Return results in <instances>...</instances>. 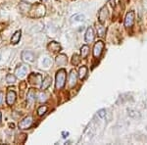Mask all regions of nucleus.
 <instances>
[{"label": "nucleus", "mask_w": 147, "mask_h": 145, "mask_svg": "<svg viewBox=\"0 0 147 145\" xmlns=\"http://www.w3.org/2000/svg\"><path fill=\"white\" fill-rule=\"evenodd\" d=\"M78 77H79V74L76 72L75 70L71 71L70 75H69V85L71 87H74L77 84V80H78Z\"/></svg>", "instance_id": "11"}, {"label": "nucleus", "mask_w": 147, "mask_h": 145, "mask_svg": "<svg viewBox=\"0 0 147 145\" xmlns=\"http://www.w3.org/2000/svg\"><path fill=\"white\" fill-rule=\"evenodd\" d=\"M22 60L25 62V63L28 64H32L34 62V55L32 52L30 51H24L22 53Z\"/></svg>", "instance_id": "8"}, {"label": "nucleus", "mask_w": 147, "mask_h": 145, "mask_svg": "<svg viewBox=\"0 0 147 145\" xmlns=\"http://www.w3.org/2000/svg\"><path fill=\"white\" fill-rule=\"evenodd\" d=\"M16 76L12 75V74H9V75L6 76V82L7 84H15L16 82Z\"/></svg>", "instance_id": "24"}, {"label": "nucleus", "mask_w": 147, "mask_h": 145, "mask_svg": "<svg viewBox=\"0 0 147 145\" xmlns=\"http://www.w3.org/2000/svg\"><path fill=\"white\" fill-rule=\"evenodd\" d=\"M19 8H20V10L23 12V13H25V12H30V8H32V5H30V3H27V2H21L20 5H19Z\"/></svg>", "instance_id": "18"}, {"label": "nucleus", "mask_w": 147, "mask_h": 145, "mask_svg": "<svg viewBox=\"0 0 147 145\" xmlns=\"http://www.w3.org/2000/svg\"><path fill=\"white\" fill-rule=\"evenodd\" d=\"M97 32H98V35L99 36H101V37H103L104 35H105L106 34V28L103 27V26H98L97 27Z\"/></svg>", "instance_id": "25"}, {"label": "nucleus", "mask_w": 147, "mask_h": 145, "mask_svg": "<svg viewBox=\"0 0 147 145\" xmlns=\"http://www.w3.org/2000/svg\"><path fill=\"white\" fill-rule=\"evenodd\" d=\"M46 9L43 4L36 3L32 5V8L30 10V16L32 18H41L45 15Z\"/></svg>", "instance_id": "1"}, {"label": "nucleus", "mask_w": 147, "mask_h": 145, "mask_svg": "<svg viewBox=\"0 0 147 145\" xmlns=\"http://www.w3.org/2000/svg\"><path fill=\"white\" fill-rule=\"evenodd\" d=\"M42 65L44 66L45 68H48L50 67V66L52 65V60L49 57H46V58L43 59V62H42Z\"/></svg>", "instance_id": "26"}, {"label": "nucleus", "mask_w": 147, "mask_h": 145, "mask_svg": "<svg viewBox=\"0 0 147 145\" xmlns=\"http://www.w3.org/2000/svg\"><path fill=\"white\" fill-rule=\"evenodd\" d=\"M144 105H145V107H146V108H147V99H146L145 101H144Z\"/></svg>", "instance_id": "34"}, {"label": "nucleus", "mask_w": 147, "mask_h": 145, "mask_svg": "<svg viewBox=\"0 0 147 145\" xmlns=\"http://www.w3.org/2000/svg\"><path fill=\"white\" fill-rule=\"evenodd\" d=\"M28 73V66L24 65V64H20L15 70V76L18 78H24Z\"/></svg>", "instance_id": "3"}, {"label": "nucleus", "mask_w": 147, "mask_h": 145, "mask_svg": "<svg viewBox=\"0 0 147 145\" xmlns=\"http://www.w3.org/2000/svg\"><path fill=\"white\" fill-rule=\"evenodd\" d=\"M66 78H67V73H66L65 69H60V70L56 73L55 86L57 89L63 88L64 85L66 84Z\"/></svg>", "instance_id": "2"}, {"label": "nucleus", "mask_w": 147, "mask_h": 145, "mask_svg": "<svg viewBox=\"0 0 147 145\" xmlns=\"http://www.w3.org/2000/svg\"><path fill=\"white\" fill-rule=\"evenodd\" d=\"M104 50V42L101 41V40H98L95 44H94L93 47V56L95 58H99L101 56L102 52Z\"/></svg>", "instance_id": "6"}, {"label": "nucleus", "mask_w": 147, "mask_h": 145, "mask_svg": "<svg viewBox=\"0 0 147 145\" xmlns=\"http://www.w3.org/2000/svg\"><path fill=\"white\" fill-rule=\"evenodd\" d=\"M28 104H32L36 100V92L34 88H30L28 92Z\"/></svg>", "instance_id": "13"}, {"label": "nucleus", "mask_w": 147, "mask_h": 145, "mask_svg": "<svg viewBox=\"0 0 147 145\" xmlns=\"http://www.w3.org/2000/svg\"><path fill=\"white\" fill-rule=\"evenodd\" d=\"M26 139H27V135L25 134H20L16 137V142H17V143H25Z\"/></svg>", "instance_id": "23"}, {"label": "nucleus", "mask_w": 147, "mask_h": 145, "mask_svg": "<svg viewBox=\"0 0 147 145\" xmlns=\"http://www.w3.org/2000/svg\"><path fill=\"white\" fill-rule=\"evenodd\" d=\"M80 61V58L79 57V55H78V54H75V55H73V58H72V64H73L74 66L79 65Z\"/></svg>", "instance_id": "27"}, {"label": "nucleus", "mask_w": 147, "mask_h": 145, "mask_svg": "<svg viewBox=\"0 0 147 145\" xmlns=\"http://www.w3.org/2000/svg\"><path fill=\"white\" fill-rule=\"evenodd\" d=\"M28 82L32 85H41L42 84V77L40 74H37V73H32L28 76Z\"/></svg>", "instance_id": "5"}, {"label": "nucleus", "mask_w": 147, "mask_h": 145, "mask_svg": "<svg viewBox=\"0 0 147 145\" xmlns=\"http://www.w3.org/2000/svg\"><path fill=\"white\" fill-rule=\"evenodd\" d=\"M3 28H4V25H3V24H0V32H1Z\"/></svg>", "instance_id": "33"}, {"label": "nucleus", "mask_w": 147, "mask_h": 145, "mask_svg": "<svg viewBox=\"0 0 147 145\" xmlns=\"http://www.w3.org/2000/svg\"><path fill=\"white\" fill-rule=\"evenodd\" d=\"M86 74H87V68L85 67V66H82V67L80 68L79 78H80V80H84V78H85V76H86Z\"/></svg>", "instance_id": "20"}, {"label": "nucleus", "mask_w": 147, "mask_h": 145, "mask_svg": "<svg viewBox=\"0 0 147 145\" xmlns=\"http://www.w3.org/2000/svg\"><path fill=\"white\" fill-rule=\"evenodd\" d=\"M10 90H8L6 95V102L9 106H12L16 101V98H17V94L14 90H11V88H9Z\"/></svg>", "instance_id": "10"}, {"label": "nucleus", "mask_w": 147, "mask_h": 145, "mask_svg": "<svg viewBox=\"0 0 147 145\" xmlns=\"http://www.w3.org/2000/svg\"><path fill=\"white\" fill-rule=\"evenodd\" d=\"M109 2H110V4H111V6H112V7L115 6V0H109Z\"/></svg>", "instance_id": "32"}, {"label": "nucleus", "mask_w": 147, "mask_h": 145, "mask_svg": "<svg viewBox=\"0 0 147 145\" xmlns=\"http://www.w3.org/2000/svg\"><path fill=\"white\" fill-rule=\"evenodd\" d=\"M134 24V12L129 11V13L125 15V28H131Z\"/></svg>", "instance_id": "7"}, {"label": "nucleus", "mask_w": 147, "mask_h": 145, "mask_svg": "<svg viewBox=\"0 0 147 145\" xmlns=\"http://www.w3.org/2000/svg\"><path fill=\"white\" fill-rule=\"evenodd\" d=\"M49 51H52V52H59L61 50V45L56 41H52L50 43L48 44L47 46Z\"/></svg>", "instance_id": "15"}, {"label": "nucleus", "mask_w": 147, "mask_h": 145, "mask_svg": "<svg viewBox=\"0 0 147 145\" xmlns=\"http://www.w3.org/2000/svg\"><path fill=\"white\" fill-rule=\"evenodd\" d=\"M47 111V107L46 106H40L38 109H37V114H38L39 116H42L44 115V114L46 113Z\"/></svg>", "instance_id": "28"}, {"label": "nucleus", "mask_w": 147, "mask_h": 145, "mask_svg": "<svg viewBox=\"0 0 147 145\" xmlns=\"http://www.w3.org/2000/svg\"><path fill=\"white\" fill-rule=\"evenodd\" d=\"M21 36H22V32L21 30H17L11 37V42L13 44H17L18 42H20V39H21Z\"/></svg>", "instance_id": "17"}, {"label": "nucleus", "mask_w": 147, "mask_h": 145, "mask_svg": "<svg viewBox=\"0 0 147 145\" xmlns=\"http://www.w3.org/2000/svg\"><path fill=\"white\" fill-rule=\"evenodd\" d=\"M95 38V34H94V30L91 27H89L86 30V32L84 34V39L86 42H92Z\"/></svg>", "instance_id": "12"}, {"label": "nucleus", "mask_w": 147, "mask_h": 145, "mask_svg": "<svg viewBox=\"0 0 147 145\" xmlns=\"http://www.w3.org/2000/svg\"><path fill=\"white\" fill-rule=\"evenodd\" d=\"M108 9L106 6H103L98 12V21L100 22V24H104L106 21V19L108 18Z\"/></svg>", "instance_id": "9"}, {"label": "nucleus", "mask_w": 147, "mask_h": 145, "mask_svg": "<svg viewBox=\"0 0 147 145\" xmlns=\"http://www.w3.org/2000/svg\"><path fill=\"white\" fill-rule=\"evenodd\" d=\"M97 115H98L99 118H104L106 116V110L105 109H101V110L97 112Z\"/></svg>", "instance_id": "29"}, {"label": "nucleus", "mask_w": 147, "mask_h": 145, "mask_svg": "<svg viewBox=\"0 0 147 145\" xmlns=\"http://www.w3.org/2000/svg\"><path fill=\"white\" fill-rule=\"evenodd\" d=\"M3 97H4V94L2 91H0V105L2 104V102H3Z\"/></svg>", "instance_id": "31"}, {"label": "nucleus", "mask_w": 147, "mask_h": 145, "mask_svg": "<svg viewBox=\"0 0 147 145\" xmlns=\"http://www.w3.org/2000/svg\"><path fill=\"white\" fill-rule=\"evenodd\" d=\"M51 82H52V78L50 77H46L43 80H42V84H41V85H40V88H41L42 90L47 89L49 86H50Z\"/></svg>", "instance_id": "16"}, {"label": "nucleus", "mask_w": 147, "mask_h": 145, "mask_svg": "<svg viewBox=\"0 0 147 145\" xmlns=\"http://www.w3.org/2000/svg\"><path fill=\"white\" fill-rule=\"evenodd\" d=\"M127 112H129V116L130 118H134V119L140 118V114H139L138 111L134 110V109H129V110H127Z\"/></svg>", "instance_id": "22"}, {"label": "nucleus", "mask_w": 147, "mask_h": 145, "mask_svg": "<svg viewBox=\"0 0 147 145\" xmlns=\"http://www.w3.org/2000/svg\"><path fill=\"white\" fill-rule=\"evenodd\" d=\"M41 1H46V0H41Z\"/></svg>", "instance_id": "36"}, {"label": "nucleus", "mask_w": 147, "mask_h": 145, "mask_svg": "<svg viewBox=\"0 0 147 145\" xmlns=\"http://www.w3.org/2000/svg\"><path fill=\"white\" fill-rule=\"evenodd\" d=\"M84 16L82 15V14H78V15H75L72 17V20H71V22L72 23H78V22H84Z\"/></svg>", "instance_id": "21"}, {"label": "nucleus", "mask_w": 147, "mask_h": 145, "mask_svg": "<svg viewBox=\"0 0 147 145\" xmlns=\"http://www.w3.org/2000/svg\"><path fill=\"white\" fill-rule=\"evenodd\" d=\"M34 123V119H32V116H28V117L24 118L20 123H19V128L20 129H28Z\"/></svg>", "instance_id": "4"}, {"label": "nucleus", "mask_w": 147, "mask_h": 145, "mask_svg": "<svg viewBox=\"0 0 147 145\" xmlns=\"http://www.w3.org/2000/svg\"><path fill=\"white\" fill-rule=\"evenodd\" d=\"M56 63L59 66H65L68 63V58L65 54H59L56 57Z\"/></svg>", "instance_id": "14"}, {"label": "nucleus", "mask_w": 147, "mask_h": 145, "mask_svg": "<svg viewBox=\"0 0 147 145\" xmlns=\"http://www.w3.org/2000/svg\"><path fill=\"white\" fill-rule=\"evenodd\" d=\"M47 99V95L44 93V92H41V93L39 94V101L42 102V101H45Z\"/></svg>", "instance_id": "30"}, {"label": "nucleus", "mask_w": 147, "mask_h": 145, "mask_svg": "<svg viewBox=\"0 0 147 145\" xmlns=\"http://www.w3.org/2000/svg\"><path fill=\"white\" fill-rule=\"evenodd\" d=\"M88 53H89V47L87 45H84L80 48V56H82V58H86Z\"/></svg>", "instance_id": "19"}, {"label": "nucleus", "mask_w": 147, "mask_h": 145, "mask_svg": "<svg viewBox=\"0 0 147 145\" xmlns=\"http://www.w3.org/2000/svg\"><path fill=\"white\" fill-rule=\"evenodd\" d=\"M1 118H2V115H1V113H0V123H1Z\"/></svg>", "instance_id": "35"}]
</instances>
